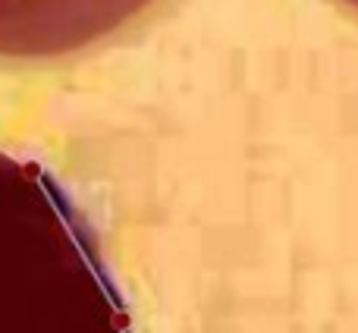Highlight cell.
Wrapping results in <instances>:
<instances>
[{"label":"cell","instance_id":"6da1fadb","mask_svg":"<svg viewBox=\"0 0 358 333\" xmlns=\"http://www.w3.org/2000/svg\"><path fill=\"white\" fill-rule=\"evenodd\" d=\"M0 333H129L92 223L38 164L0 148Z\"/></svg>","mask_w":358,"mask_h":333},{"label":"cell","instance_id":"7a4b0ae2","mask_svg":"<svg viewBox=\"0 0 358 333\" xmlns=\"http://www.w3.org/2000/svg\"><path fill=\"white\" fill-rule=\"evenodd\" d=\"M155 0H0V57L41 60L82 50Z\"/></svg>","mask_w":358,"mask_h":333},{"label":"cell","instance_id":"3957f363","mask_svg":"<svg viewBox=\"0 0 358 333\" xmlns=\"http://www.w3.org/2000/svg\"><path fill=\"white\" fill-rule=\"evenodd\" d=\"M346 3H352V6H355V10H358V0H346Z\"/></svg>","mask_w":358,"mask_h":333}]
</instances>
